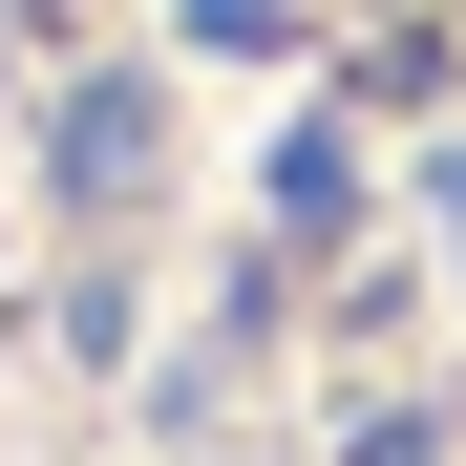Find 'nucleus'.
<instances>
[{
	"label": "nucleus",
	"mask_w": 466,
	"mask_h": 466,
	"mask_svg": "<svg viewBox=\"0 0 466 466\" xmlns=\"http://www.w3.org/2000/svg\"><path fill=\"white\" fill-rule=\"evenodd\" d=\"M64 191H148V106H127V86L64 106Z\"/></svg>",
	"instance_id": "nucleus-1"
},
{
	"label": "nucleus",
	"mask_w": 466,
	"mask_h": 466,
	"mask_svg": "<svg viewBox=\"0 0 466 466\" xmlns=\"http://www.w3.org/2000/svg\"><path fill=\"white\" fill-rule=\"evenodd\" d=\"M297 22V0H191V43H276Z\"/></svg>",
	"instance_id": "nucleus-2"
}]
</instances>
